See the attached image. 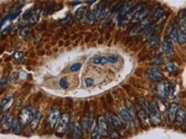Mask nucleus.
<instances>
[{"label":"nucleus","instance_id":"2f4dec72","mask_svg":"<svg viewBox=\"0 0 186 139\" xmlns=\"http://www.w3.org/2000/svg\"><path fill=\"white\" fill-rule=\"evenodd\" d=\"M10 102H12V97L10 96H8L5 98H4L3 101H2V102H1V111H3L4 108H5L8 105V103Z\"/></svg>","mask_w":186,"mask_h":139},{"label":"nucleus","instance_id":"c03bdc74","mask_svg":"<svg viewBox=\"0 0 186 139\" xmlns=\"http://www.w3.org/2000/svg\"><path fill=\"white\" fill-rule=\"evenodd\" d=\"M70 15H68L67 16V17H65V18H64V19H62V20H60V22L61 23H63V24H64V23H68L69 21L70 20Z\"/></svg>","mask_w":186,"mask_h":139},{"label":"nucleus","instance_id":"7ed1b4c3","mask_svg":"<svg viewBox=\"0 0 186 139\" xmlns=\"http://www.w3.org/2000/svg\"><path fill=\"white\" fill-rule=\"evenodd\" d=\"M144 8H145V4H137L132 10L128 13L126 16H124L120 20V27L124 26L125 24H127L128 22L131 21L132 19H133V17L136 16V14H137L139 11H141L142 10H143Z\"/></svg>","mask_w":186,"mask_h":139},{"label":"nucleus","instance_id":"0eeeda50","mask_svg":"<svg viewBox=\"0 0 186 139\" xmlns=\"http://www.w3.org/2000/svg\"><path fill=\"white\" fill-rule=\"evenodd\" d=\"M60 115H61V113L59 109H54L50 112L49 116L47 119V123L51 128H54V126L58 123V120L61 118Z\"/></svg>","mask_w":186,"mask_h":139},{"label":"nucleus","instance_id":"4c0bfd02","mask_svg":"<svg viewBox=\"0 0 186 139\" xmlns=\"http://www.w3.org/2000/svg\"><path fill=\"white\" fill-rule=\"evenodd\" d=\"M81 68H82V64L79 63V62H77V63H74L73 65L70 66L69 70H70V72H77V71L80 70Z\"/></svg>","mask_w":186,"mask_h":139},{"label":"nucleus","instance_id":"6ab92c4d","mask_svg":"<svg viewBox=\"0 0 186 139\" xmlns=\"http://www.w3.org/2000/svg\"><path fill=\"white\" fill-rule=\"evenodd\" d=\"M82 135V126L79 122H75L72 129V136L74 139H79Z\"/></svg>","mask_w":186,"mask_h":139},{"label":"nucleus","instance_id":"423d86ee","mask_svg":"<svg viewBox=\"0 0 186 139\" xmlns=\"http://www.w3.org/2000/svg\"><path fill=\"white\" fill-rule=\"evenodd\" d=\"M169 83L167 82V80H161L160 82V84L157 86V93L158 95L162 98H166L167 97H168V93H169Z\"/></svg>","mask_w":186,"mask_h":139},{"label":"nucleus","instance_id":"393cba45","mask_svg":"<svg viewBox=\"0 0 186 139\" xmlns=\"http://www.w3.org/2000/svg\"><path fill=\"white\" fill-rule=\"evenodd\" d=\"M40 9H37V10H34L32 16L30 17L29 19V22L31 24H36L39 20V13H40Z\"/></svg>","mask_w":186,"mask_h":139},{"label":"nucleus","instance_id":"58836bf2","mask_svg":"<svg viewBox=\"0 0 186 139\" xmlns=\"http://www.w3.org/2000/svg\"><path fill=\"white\" fill-rule=\"evenodd\" d=\"M60 86L64 89H67L69 87V83L68 80L66 78H62L60 80Z\"/></svg>","mask_w":186,"mask_h":139},{"label":"nucleus","instance_id":"72a5a7b5","mask_svg":"<svg viewBox=\"0 0 186 139\" xmlns=\"http://www.w3.org/2000/svg\"><path fill=\"white\" fill-rule=\"evenodd\" d=\"M164 61V58L161 56H157L154 59L152 60V64L154 65H160Z\"/></svg>","mask_w":186,"mask_h":139},{"label":"nucleus","instance_id":"6e6552de","mask_svg":"<svg viewBox=\"0 0 186 139\" xmlns=\"http://www.w3.org/2000/svg\"><path fill=\"white\" fill-rule=\"evenodd\" d=\"M161 50L162 51L168 56H172L173 54V44H172V40L170 38H166L161 45Z\"/></svg>","mask_w":186,"mask_h":139},{"label":"nucleus","instance_id":"473e14b6","mask_svg":"<svg viewBox=\"0 0 186 139\" xmlns=\"http://www.w3.org/2000/svg\"><path fill=\"white\" fill-rule=\"evenodd\" d=\"M124 103H125V106L127 107L128 109V111L132 114V113H134L136 109H135V108H134V105H133V103L130 102V101H129V100H125V102H124Z\"/></svg>","mask_w":186,"mask_h":139},{"label":"nucleus","instance_id":"a19ab883","mask_svg":"<svg viewBox=\"0 0 186 139\" xmlns=\"http://www.w3.org/2000/svg\"><path fill=\"white\" fill-rule=\"evenodd\" d=\"M53 6H54V4H47L46 10H45V14L46 15H48L50 13L53 12Z\"/></svg>","mask_w":186,"mask_h":139},{"label":"nucleus","instance_id":"79ce46f5","mask_svg":"<svg viewBox=\"0 0 186 139\" xmlns=\"http://www.w3.org/2000/svg\"><path fill=\"white\" fill-rule=\"evenodd\" d=\"M85 85L88 86V87H90L94 85V80H92L91 78H87L85 79Z\"/></svg>","mask_w":186,"mask_h":139},{"label":"nucleus","instance_id":"ea45409f","mask_svg":"<svg viewBox=\"0 0 186 139\" xmlns=\"http://www.w3.org/2000/svg\"><path fill=\"white\" fill-rule=\"evenodd\" d=\"M22 57H23V54H22V52H21V51H16V52L14 54V58L16 59V61H18V62H20V61L22 60Z\"/></svg>","mask_w":186,"mask_h":139},{"label":"nucleus","instance_id":"dca6fc26","mask_svg":"<svg viewBox=\"0 0 186 139\" xmlns=\"http://www.w3.org/2000/svg\"><path fill=\"white\" fill-rule=\"evenodd\" d=\"M177 18H178L179 30H181L183 32H186V10L180 11Z\"/></svg>","mask_w":186,"mask_h":139},{"label":"nucleus","instance_id":"9d476101","mask_svg":"<svg viewBox=\"0 0 186 139\" xmlns=\"http://www.w3.org/2000/svg\"><path fill=\"white\" fill-rule=\"evenodd\" d=\"M178 109H178V105L177 103H175V102L172 103L169 106L168 110H167V116H168V119H169V121L171 123L173 122V121H175Z\"/></svg>","mask_w":186,"mask_h":139},{"label":"nucleus","instance_id":"49530a36","mask_svg":"<svg viewBox=\"0 0 186 139\" xmlns=\"http://www.w3.org/2000/svg\"><path fill=\"white\" fill-rule=\"evenodd\" d=\"M82 1H77V2H73V4L72 5H77V4H81Z\"/></svg>","mask_w":186,"mask_h":139},{"label":"nucleus","instance_id":"f257e3e1","mask_svg":"<svg viewBox=\"0 0 186 139\" xmlns=\"http://www.w3.org/2000/svg\"><path fill=\"white\" fill-rule=\"evenodd\" d=\"M34 116V114L32 108L26 107L21 110L19 116H18V119L22 126H27L31 123Z\"/></svg>","mask_w":186,"mask_h":139},{"label":"nucleus","instance_id":"9b49d317","mask_svg":"<svg viewBox=\"0 0 186 139\" xmlns=\"http://www.w3.org/2000/svg\"><path fill=\"white\" fill-rule=\"evenodd\" d=\"M136 2L135 1H129L127 3H125L122 8L120 9V12H119V16L122 19L124 16H126L128 13L132 10L135 6H136Z\"/></svg>","mask_w":186,"mask_h":139},{"label":"nucleus","instance_id":"a18cd8bd","mask_svg":"<svg viewBox=\"0 0 186 139\" xmlns=\"http://www.w3.org/2000/svg\"><path fill=\"white\" fill-rule=\"evenodd\" d=\"M86 3H87V4H88V5H91L92 4H94V3H95V0H91V1H87Z\"/></svg>","mask_w":186,"mask_h":139},{"label":"nucleus","instance_id":"c85d7f7f","mask_svg":"<svg viewBox=\"0 0 186 139\" xmlns=\"http://www.w3.org/2000/svg\"><path fill=\"white\" fill-rule=\"evenodd\" d=\"M85 10H86V9H85L84 7H82V8H80L79 10H77L76 15H75V17H76L77 20H82V18L83 17V16H84V14H85Z\"/></svg>","mask_w":186,"mask_h":139},{"label":"nucleus","instance_id":"a211bd4d","mask_svg":"<svg viewBox=\"0 0 186 139\" xmlns=\"http://www.w3.org/2000/svg\"><path fill=\"white\" fill-rule=\"evenodd\" d=\"M137 102L142 106V110H144L148 115H150V114L152 112V106L148 103V102H147V100L145 99V98H143V97H139L137 99Z\"/></svg>","mask_w":186,"mask_h":139},{"label":"nucleus","instance_id":"37998d69","mask_svg":"<svg viewBox=\"0 0 186 139\" xmlns=\"http://www.w3.org/2000/svg\"><path fill=\"white\" fill-rule=\"evenodd\" d=\"M108 61L112 62V63H116L118 61V57L114 56H111L108 57Z\"/></svg>","mask_w":186,"mask_h":139},{"label":"nucleus","instance_id":"f8f14e48","mask_svg":"<svg viewBox=\"0 0 186 139\" xmlns=\"http://www.w3.org/2000/svg\"><path fill=\"white\" fill-rule=\"evenodd\" d=\"M150 8H144L143 10H142L141 11H139L137 14H136V16L133 17V19L131 20L132 23H137V22H140V21H142L144 20L146 17L147 16V15L149 14L150 12Z\"/></svg>","mask_w":186,"mask_h":139},{"label":"nucleus","instance_id":"c9c22d12","mask_svg":"<svg viewBox=\"0 0 186 139\" xmlns=\"http://www.w3.org/2000/svg\"><path fill=\"white\" fill-rule=\"evenodd\" d=\"M95 18H96V16H95L94 12V11L93 12H90L88 14V17H87V22H88V24H93L95 21Z\"/></svg>","mask_w":186,"mask_h":139},{"label":"nucleus","instance_id":"f03ea898","mask_svg":"<svg viewBox=\"0 0 186 139\" xmlns=\"http://www.w3.org/2000/svg\"><path fill=\"white\" fill-rule=\"evenodd\" d=\"M151 106H152V112L149 115L150 123L154 126H157L160 123L161 119H160V112L159 109L158 101L156 98H154Z\"/></svg>","mask_w":186,"mask_h":139},{"label":"nucleus","instance_id":"39448f33","mask_svg":"<svg viewBox=\"0 0 186 139\" xmlns=\"http://www.w3.org/2000/svg\"><path fill=\"white\" fill-rule=\"evenodd\" d=\"M97 126L100 134L104 137H107L109 135V126L107 119L104 116H99L97 119Z\"/></svg>","mask_w":186,"mask_h":139},{"label":"nucleus","instance_id":"cd10ccee","mask_svg":"<svg viewBox=\"0 0 186 139\" xmlns=\"http://www.w3.org/2000/svg\"><path fill=\"white\" fill-rule=\"evenodd\" d=\"M177 85L175 83H173L170 88H169V93H168V97L169 98H173L176 96V90H177Z\"/></svg>","mask_w":186,"mask_h":139},{"label":"nucleus","instance_id":"7c9ffc66","mask_svg":"<svg viewBox=\"0 0 186 139\" xmlns=\"http://www.w3.org/2000/svg\"><path fill=\"white\" fill-rule=\"evenodd\" d=\"M108 61V58L106 56H99L94 59V64H105Z\"/></svg>","mask_w":186,"mask_h":139},{"label":"nucleus","instance_id":"5701e85b","mask_svg":"<svg viewBox=\"0 0 186 139\" xmlns=\"http://www.w3.org/2000/svg\"><path fill=\"white\" fill-rule=\"evenodd\" d=\"M159 41H160L159 33H153L148 39V43H149L150 46H155L156 44H159Z\"/></svg>","mask_w":186,"mask_h":139},{"label":"nucleus","instance_id":"f3484780","mask_svg":"<svg viewBox=\"0 0 186 139\" xmlns=\"http://www.w3.org/2000/svg\"><path fill=\"white\" fill-rule=\"evenodd\" d=\"M110 121L113 126V128L115 129V131H122L124 129V126H123V123L122 121L119 119L117 115H112L110 119Z\"/></svg>","mask_w":186,"mask_h":139},{"label":"nucleus","instance_id":"bb28decb","mask_svg":"<svg viewBox=\"0 0 186 139\" xmlns=\"http://www.w3.org/2000/svg\"><path fill=\"white\" fill-rule=\"evenodd\" d=\"M101 134H100V132H99V128L98 126H96L94 130H93V131H92V134H91V139H102L101 138Z\"/></svg>","mask_w":186,"mask_h":139},{"label":"nucleus","instance_id":"412c9836","mask_svg":"<svg viewBox=\"0 0 186 139\" xmlns=\"http://www.w3.org/2000/svg\"><path fill=\"white\" fill-rule=\"evenodd\" d=\"M21 124L19 121L18 119H13L12 123H11V130L14 133L16 134H19L21 130Z\"/></svg>","mask_w":186,"mask_h":139},{"label":"nucleus","instance_id":"2eb2a0df","mask_svg":"<svg viewBox=\"0 0 186 139\" xmlns=\"http://www.w3.org/2000/svg\"><path fill=\"white\" fill-rule=\"evenodd\" d=\"M186 119V113L185 110L183 109H179L177 111L176 116V126H181L183 124H185V121Z\"/></svg>","mask_w":186,"mask_h":139},{"label":"nucleus","instance_id":"4be33fe9","mask_svg":"<svg viewBox=\"0 0 186 139\" xmlns=\"http://www.w3.org/2000/svg\"><path fill=\"white\" fill-rule=\"evenodd\" d=\"M165 69H166V71H167L168 73L172 74V73H174L177 72V66L176 63L173 62V61H168L167 64H166Z\"/></svg>","mask_w":186,"mask_h":139},{"label":"nucleus","instance_id":"1a4fd4ad","mask_svg":"<svg viewBox=\"0 0 186 139\" xmlns=\"http://www.w3.org/2000/svg\"><path fill=\"white\" fill-rule=\"evenodd\" d=\"M147 76L151 80L155 81H161L163 80V74L160 72V70L158 69L157 68H150L147 70Z\"/></svg>","mask_w":186,"mask_h":139},{"label":"nucleus","instance_id":"20e7f679","mask_svg":"<svg viewBox=\"0 0 186 139\" xmlns=\"http://www.w3.org/2000/svg\"><path fill=\"white\" fill-rule=\"evenodd\" d=\"M69 123V115L68 114H63L59 119L57 131H56V133L58 136H63L66 132V131L68 129Z\"/></svg>","mask_w":186,"mask_h":139},{"label":"nucleus","instance_id":"a878e982","mask_svg":"<svg viewBox=\"0 0 186 139\" xmlns=\"http://www.w3.org/2000/svg\"><path fill=\"white\" fill-rule=\"evenodd\" d=\"M163 13H164V10H163L162 8L158 9V10L155 12L154 16H152V22H155V21H156V20H159V19L162 16Z\"/></svg>","mask_w":186,"mask_h":139},{"label":"nucleus","instance_id":"c756f323","mask_svg":"<svg viewBox=\"0 0 186 139\" xmlns=\"http://www.w3.org/2000/svg\"><path fill=\"white\" fill-rule=\"evenodd\" d=\"M34 8H29V9H28V10H26V11L24 12L23 16H22L23 20H29L30 17L32 16V15H33V13H34Z\"/></svg>","mask_w":186,"mask_h":139},{"label":"nucleus","instance_id":"aec40b11","mask_svg":"<svg viewBox=\"0 0 186 139\" xmlns=\"http://www.w3.org/2000/svg\"><path fill=\"white\" fill-rule=\"evenodd\" d=\"M137 116H138L139 119L141 120V122H142V125L147 126L150 123V119L148 117V114H147L144 110H139L138 111V114H137Z\"/></svg>","mask_w":186,"mask_h":139},{"label":"nucleus","instance_id":"ddd939ff","mask_svg":"<svg viewBox=\"0 0 186 139\" xmlns=\"http://www.w3.org/2000/svg\"><path fill=\"white\" fill-rule=\"evenodd\" d=\"M119 114H120V118H121V119H122L124 123H126V124H133L132 114H131L127 109H121L120 110V112H119Z\"/></svg>","mask_w":186,"mask_h":139},{"label":"nucleus","instance_id":"de8ad7c7","mask_svg":"<svg viewBox=\"0 0 186 139\" xmlns=\"http://www.w3.org/2000/svg\"><path fill=\"white\" fill-rule=\"evenodd\" d=\"M184 125H185V128L186 129V119H185V124H184Z\"/></svg>","mask_w":186,"mask_h":139},{"label":"nucleus","instance_id":"e433bc0d","mask_svg":"<svg viewBox=\"0 0 186 139\" xmlns=\"http://www.w3.org/2000/svg\"><path fill=\"white\" fill-rule=\"evenodd\" d=\"M20 33H21V37L26 38V37H28L30 33H31V29H30L29 28H22V29L21 30V32Z\"/></svg>","mask_w":186,"mask_h":139},{"label":"nucleus","instance_id":"4468645a","mask_svg":"<svg viewBox=\"0 0 186 139\" xmlns=\"http://www.w3.org/2000/svg\"><path fill=\"white\" fill-rule=\"evenodd\" d=\"M41 118H42V114L39 111H37L35 114H34V116L32 119L31 123L29 124V127L30 129L32 131H34L38 128L39 126V123H40V120H41Z\"/></svg>","mask_w":186,"mask_h":139},{"label":"nucleus","instance_id":"f704fd0d","mask_svg":"<svg viewBox=\"0 0 186 139\" xmlns=\"http://www.w3.org/2000/svg\"><path fill=\"white\" fill-rule=\"evenodd\" d=\"M110 12H111V10H109V8H107V7L104 8V9H103V10L101 11V13H100L99 19H100V20H103V19L107 18V17L108 16V15L110 14Z\"/></svg>","mask_w":186,"mask_h":139},{"label":"nucleus","instance_id":"b1692460","mask_svg":"<svg viewBox=\"0 0 186 139\" xmlns=\"http://www.w3.org/2000/svg\"><path fill=\"white\" fill-rule=\"evenodd\" d=\"M177 42L180 44L183 45L186 43V32H183L181 30H178V33H177Z\"/></svg>","mask_w":186,"mask_h":139}]
</instances>
